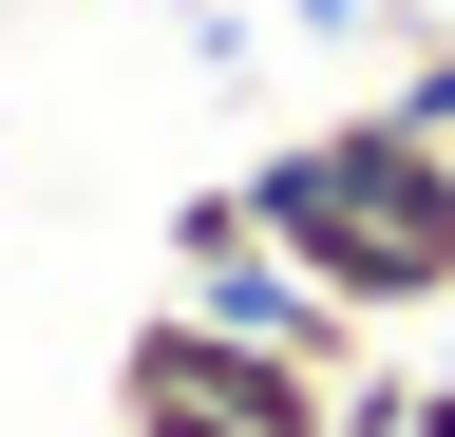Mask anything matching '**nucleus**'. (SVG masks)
<instances>
[{"mask_svg":"<svg viewBox=\"0 0 455 437\" xmlns=\"http://www.w3.org/2000/svg\"><path fill=\"white\" fill-rule=\"evenodd\" d=\"M228 190L266 209V247L304 266V286L361 323V343H379V323H436V304H455V134H398L379 95H361V115L266 134Z\"/></svg>","mask_w":455,"mask_h":437,"instance_id":"nucleus-1","label":"nucleus"},{"mask_svg":"<svg viewBox=\"0 0 455 437\" xmlns=\"http://www.w3.org/2000/svg\"><path fill=\"white\" fill-rule=\"evenodd\" d=\"M114 418L133 437H323V380L266 361V343H228L209 304H152L114 343Z\"/></svg>","mask_w":455,"mask_h":437,"instance_id":"nucleus-2","label":"nucleus"},{"mask_svg":"<svg viewBox=\"0 0 455 437\" xmlns=\"http://www.w3.org/2000/svg\"><path fill=\"white\" fill-rule=\"evenodd\" d=\"M379 115H398V134H455V20H418V38H398V77H379Z\"/></svg>","mask_w":455,"mask_h":437,"instance_id":"nucleus-3","label":"nucleus"},{"mask_svg":"<svg viewBox=\"0 0 455 437\" xmlns=\"http://www.w3.org/2000/svg\"><path fill=\"white\" fill-rule=\"evenodd\" d=\"M284 20H304V38H379L398 0H284Z\"/></svg>","mask_w":455,"mask_h":437,"instance_id":"nucleus-4","label":"nucleus"},{"mask_svg":"<svg viewBox=\"0 0 455 437\" xmlns=\"http://www.w3.org/2000/svg\"><path fill=\"white\" fill-rule=\"evenodd\" d=\"M398 437H455V361H436V380H418V418H398Z\"/></svg>","mask_w":455,"mask_h":437,"instance_id":"nucleus-5","label":"nucleus"},{"mask_svg":"<svg viewBox=\"0 0 455 437\" xmlns=\"http://www.w3.org/2000/svg\"><path fill=\"white\" fill-rule=\"evenodd\" d=\"M418 20H455V0H418Z\"/></svg>","mask_w":455,"mask_h":437,"instance_id":"nucleus-6","label":"nucleus"}]
</instances>
